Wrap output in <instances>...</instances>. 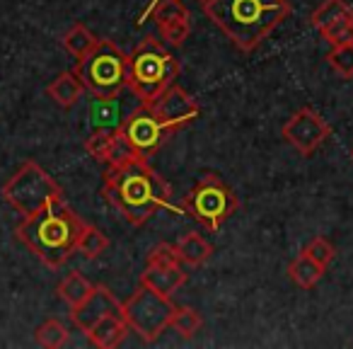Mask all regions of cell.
Segmentation results:
<instances>
[{
	"label": "cell",
	"instance_id": "27",
	"mask_svg": "<svg viewBox=\"0 0 353 349\" xmlns=\"http://www.w3.org/2000/svg\"><path fill=\"white\" fill-rule=\"evenodd\" d=\"M157 30H160L162 41H165L167 46H172V49H176V46H182L184 41H187L189 32H192V25H189V17H179V20H172V22H167V25L157 27Z\"/></svg>",
	"mask_w": 353,
	"mask_h": 349
},
{
	"label": "cell",
	"instance_id": "12",
	"mask_svg": "<svg viewBox=\"0 0 353 349\" xmlns=\"http://www.w3.org/2000/svg\"><path fill=\"white\" fill-rule=\"evenodd\" d=\"M145 104H150L152 112L157 114V119H160L170 131L187 126V124H192L194 119L201 114V109H199V104L192 100V95L179 88L176 83L170 85L165 93L157 95L152 102H145Z\"/></svg>",
	"mask_w": 353,
	"mask_h": 349
},
{
	"label": "cell",
	"instance_id": "31",
	"mask_svg": "<svg viewBox=\"0 0 353 349\" xmlns=\"http://www.w3.org/2000/svg\"><path fill=\"white\" fill-rule=\"evenodd\" d=\"M145 265H182V257L176 252V245L170 243H160L155 245L145 257Z\"/></svg>",
	"mask_w": 353,
	"mask_h": 349
},
{
	"label": "cell",
	"instance_id": "16",
	"mask_svg": "<svg viewBox=\"0 0 353 349\" xmlns=\"http://www.w3.org/2000/svg\"><path fill=\"white\" fill-rule=\"evenodd\" d=\"M85 93V83L80 80L78 70H63L61 75H56V80H51L49 88H46V95L54 100L59 107H73L78 104V100L83 97Z\"/></svg>",
	"mask_w": 353,
	"mask_h": 349
},
{
	"label": "cell",
	"instance_id": "29",
	"mask_svg": "<svg viewBox=\"0 0 353 349\" xmlns=\"http://www.w3.org/2000/svg\"><path fill=\"white\" fill-rule=\"evenodd\" d=\"M136 158H141V155L133 151V146L126 141L123 131L119 129L117 138H114V143H112V151H109L107 160H104V162H107V167H121V165H126V162L136 160Z\"/></svg>",
	"mask_w": 353,
	"mask_h": 349
},
{
	"label": "cell",
	"instance_id": "2",
	"mask_svg": "<svg viewBox=\"0 0 353 349\" xmlns=\"http://www.w3.org/2000/svg\"><path fill=\"white\" fill-rule=\"evenodd\" d=\"M206 15L242 51H252L290 15L288 0H208Z\"/></svg>",
	"mask_w": 353,
	"mask_h": 349
},
{
	"label": "cell",
	"instance_id": "3",
	"mask_svg": "<svg viewBox=\"0 0 353 349\" xmlns=\"http://www.w3.org/2000/svg\"><path fill=\"white\" fill-rule=\"evenodd\" d=\"M85 223L75 216L68 204L61 202L49 204L41 211L25 216V221L15 228V236L25 243L46 267H61L78 252V238Z\"/></svg>",
	"mask_w": 353,
	"mask_h": 349
},
{
	"label": "cell",
	"instance_id": "28",
	"mask_svg": "<svg viewBox=\"0 0 353 349\" xmlns=\"http://www.w3.org/2000/svg\"><path fill=\"white\" fill-rule=\"evenodd\" d=\"M319 35L329 41L332 46H341V44H353V12H348L346 17H341L339 22H334L332 27L322 30Z\"/></svg>",
	"mask_w": 353,
	"mask_h": 349
},
{
	"label": "cell",
	"instance_id": "15",
	"mask_svg": "<svg viewBox=\"0 0 353 349\" xmlns=\"http://www.w3.org/2000/svg\"><path fill=\"white\" fill-rule=\"evenodd\" d=\"M184 281H187V274L182 265H145V272L141 274V284L150 286L162 296H172Z\"/></svg>",
	"mask_w": 353,
	"mask_h": 349
},
{
	"label": "cell",
	"instance_id": "25",
	"mask_svg": "<svg viewBox=\"0 0 353 349\" xmlns=\"http://www.w3.org/2000/svg\"><path fill=\"white\" fill-rule=\"evenodd\" d=\"M327 61L336 75H341L346 80L353 78V44L332 46V51L327 54Z\"/></svg>",
	"mask_w": 353,
	"mask_h": 349
},
{
	"label": "cell",
	"instance_id": "14",
	"mask_svg": "<svg viewBox=\"0 0 353 349\" xmlns=\"http://www.w3.org/2000/svg\"><path fill=\"white\" fill-rule=\"evenodd\" d=\"M128 332H131V328H128L126 318H123L121 310H117V313L104 315V318L99 320L94 328H90L85 334H88V339L94 344V347L114 349L123 342V337H126Z\"/></svg>",
	"mask_w": 353,
	"mask_h": 349
},
{
	"label": "cell",
	"instance_id": "5",
	"mask_svg": "<svg viewBox=\"0 0 353 349\" xmlns=\"http://www.w3.org/2000/svg\"><path fill=\"white\" fill-rule=\"evenodd\" d=\"M3 197L22 216H32V214L46 209L49 204L61 202L63 199V189H61V185L51 178L44 167L37 165L34 160H27L3 185Z\"/></svg>",
	"mask_w": 353,
	"mask_h": 349
},
{
	"label": "cell",
	"instance_id": "11",
	"mask_svg": "<svg viewBox=\"0 0 353 349\" xmlns=\"http://www.w3.org/2000/svg\"><path fill=\"white\" fill-rule=\"evenodd\" d=\"M281 133H283V138L298 153H303V155H312V153L329 138L332 129H329V124L324 122V119L319 117L312 107H303L283 124Z\"/></svg>",
	"mask_w": 353,
	"mask_h": 349
},
{
	"label": "cell",
	"instance_id": "21",
	"mask_svg": "<svg viewBox=\"0 0 353 349\" xmlns=\"http://www.w3.org/2000/svg\"><path fill=\"white\" fill-rule=\"evenodd\" d=\"M348 12H353V8L348 6L346 0H324L322 6L312 12L310 22H312L314 30L322 32V30H327V27H332L334 22H339L341 17H346Z\"/></svg>",
	"mask_w": 353,
	"mask_h": 349
},
{
	"label": "cell",
	"instance_id": "6",
	"mask_svg": "<svg viewBox=\"0 0 353 349\" xmlns=\"http://www.w3.org/2000/svg\"><path fill=\"white\" fill-rule=\"evenodd\" d=\"M128 59L114 41L99 39L85 59L78 61V75L90 95H109L128 88Z\"/></svg>",
	"mask_w": 353,
	"mask_h": 349
},
{
	"label": "cell",
	"instance_id": "1",
	"mask_svg": "<svg viewBox=\"0 0 353 349\" xmlns=\"http://www.w3.org/2000/svg\"><path fill=\"white\" fill-rule=\"evenodd\" d=\"M102 197L131 226H143L157 211L172 207L170 185L143 158H136L121 167H107Z\"/></svg>",
	"mask_w": 353,
	"mask_h": 349
},
{
	"label": "cell",
	"instance_id": "23",
	"mask_svg": "<svg viewBox=\"0 0 353 349\" xmlns=\"http://www.w3.org/2000/svg\"><path fill=\"white\" fill-rule=\"evenodd\" d=\"M107 247H109L107 236H104L99 228L85 223L83 231H80V238H78V252L80 255L88 257V260H97Z\"/></svg>",
	"mask_w": 353,
	"mask_h": 349
},
{
	"label": "cell",
	"instance_id": "4",
	"mask_svg": "<svg viewBox=\"0 0 353 349\" xmlns=\"http://www.w3.org/2000/svg\"><path fill=\"white\" fill-rule=\"evenodd\" d=\"M179 75V61L172 56L165 41L145 37L128 59V88L141 102H152L157 95L174 85Z\"/></svg>",
	"mask_w": 353,
	"mask_h": 349
},
{
	"label": "cell",
	"instance_id": "18",
	"mask_svg": "<svg viewBox=\"0 0 353 349\" xmlns=\"http://www.w3.org/2000/svg\"><path fill=\"white\" fill-rule=\"evenodd\" d=\"M324 270H327V267H322L319 262H314L312 257L300 252V255L288 265V276L295 286H300V289H312V286H317L319 279L324 276Z\"/></svg>",
	"mask_w": 353,
	"mask_h": 349
},
{
	"label": "cell",
	"instance_id": "32",
	"mask_svg": "<svg viewBox=\"0 0 353 349\" xmlns=\"http://www.w3.org/2000/svg\"><path fill=\"white\" fill-rule=\"evenodd\" d=\"M157 3H160V0H150V3H148V8H145V10H143V15L138 17V25H143V22H145L148 17L152 15V10H155V8H157Z\"/></svg>",
	"mask_w": 353,
	"mask_h": 349
},
{
	"label": "cell",
	"instance_id": "10",
	"mask_svg": "<svg viewBox=\"0 0 353 349\" xmlns=\"http://www.w3.org/2000/svg\"><path fill=\"white\" fill-rule=\"evenodd\" d=\"M121 131H123V136H126V141L133 146V151H136L143 160H148V158H152V153L162 146L165 133L170 131V129L157 119V114L152 112L150 104L141 102L128 114Z\"/></svg>",
	"mask_w": 353,
	"mask_h": 349
},
{
	"label": "cell",
	"instance_id": "8",
	"mask_svg": "<svg viewBox=\"0 0 353 349\" xmlns=\"http://www.w3.org/2000/svg\"><path fill=\"white\" fill-rule=\"evenodd\" d=\"M184 207L203 228L218 231L237 211V197L218 175L206 172L184 197Z\"/></svg>",
	"mask_w": 353,
	"mask_h": 349
},
{
	"label": "cell",
	"instance_id": "17",
	"mask_svg": "<svg viewBox=\"0 0 353 349\" xmlns=\"http://www.w3.org/2000/svg\"><path fill=\"white\" fill-rule=\"evenodd\" d=\"M176 252L182 257V265L199 267L206 260H211L213 245L203 236H199V233H187V236H182L176 240Z\"/></svg>",
	"mask_w": 353,
	"mask_h": 349
},
{
	"label": "cell",
	"instance_id": "20",
	"mask_svg": "<svg viewBox=\"0 0 353 349\" xmlns=\"http://www.w3.org/2000/svg\"><path fill=\"white\" fill-rule=\"evenodd\" d=\"M92 289H94V284H90L80 272H70V274L59 284V296L70 305V308H75V305H80L90 294H92Z\"/></svg>",
	"mask_w": 353,
	"mask_h": 349
},
{
	"label": "cell",
	"instance_id": "24",
	"mask_svg": "<svg viewBox=\"0 0 353 349\" xmlns=\"http://www.w3.org/2000/svg\"><path fill=\"white\" fill-rule=\"evenodd\" d=\"M201 325H203V320H201V315H199V310L189 308V305H182V308H176L174 315H172L170 328H174V332H179V337L192 339L194 334L201 330Z\"/></svg>",
	"mask_w": 353,
	"mask_h": 349
},
{
	"label": "cell",
	"instance_id": "13",
	"mask_svg": "<svg viewBox=\"0 0 353 349\" xmlns=\"http://www.w3.org/2000/svg\"><path fill=\"white\" fill-rule=\"evenodd\" d=\"M117 310H121V303L117 301V296H114L107 286H94L92 294H90L83 303L73 308L70 323H73L80 332H88V330L94 328L104 315L117 313Z\"/></svg>",
	"mask_w": 353,
	"mask_h": 349
},
{
	"label": "cell",
	"instance_id": "33",
	"mask_svg": "<svg viewBox=\"0 0 353 349\" xmlns=\"http://www.w3.org/2000/svg\"><path fill=\"white\" fill-rule=\"evenodd\" d=\"M199 3H201V6H206V3H208V0H199Z\"/></svg>",
	"mask_w": 353,
	"mask_h": 349
},
{
	"label": "cell",
	"instance_id": "9",
	"mask_svg": "<svg viewBox=\"0 0 353 349\" xmlns=\"http://www.w3.org/2000/svg\"><path fill=\"white\" fill-rule=\"evenodd\" d=\"M141 104L131 88H123L119 93L92 95L88 104V122L92 131H119L126 124L128 114Z\"/></svg>",
	"mask_w": 353,
	"mask_h": 349
},
{
	"label": "cell",
	"instance_id": "26",
	"mask_svg": "<svg viewBox=\"0 0 353 349\" xmlns=\"http://www.w3.org/2000/svg\"><path fill=\"white\" fill-rule=\"evenodd\" d=\"M117 133L119 131H92L90 133V138L85 141V151H88V155L94 158V160H99V162L107 160Z\"/></svg>",
	"mask_w": 353,
	"mask_h": 349
},
{
	"label": "cell",
	"instance_id": "7",
	"mask_svg": "<svg viewBox=\"0 0 353 349\" xmlns=\"http://www.w3.org/2000/svg\"><path fill=\"white\" fill-rule=\"evenodd\" d=\"M176 305L170 296H162L152 291L150 286L141 284L126 301L121 303V313L126 318L128 328L143 339V342H155L162 332L172 325Z\"/></svg>",
	"mask_w": 353,
	"mask_h": 349
},
{
	"label": "cell",
	"instance_id": "22",
	"mask_svg": "<svg viewBox=\"0 0 353 349\" xmlns=\"http://www.w3.org/2000/svg\"><path fill=\"white\" fill-rule=\"evenodd\" d=\"M68 337H70L68 328H65V325L61 323L59 318L44 320V323H41L39 328L34 330L37 344H41V347H46V349H59V347H63V344L68 342Z\"/></svg>",
	"mask_w": 353,
	"mask_h": 349
},
{
	"label": "cell",
	"instance_id": "19",
	"mask_svg": "<svg viewBox=\"0 0 353 349\" xmlns=\"http://www.w3.org/2000/svg\"><path fill=\"white\" fill-rule=\"evenodd\" d=\"M61 41H63L65 51H68V54L73 56L75 61H80V59H85V56H88L90 51L94 49V46H97L99 39L88 30V27L78 22V25H73L68 32H65Z\"/></svg>",
	"mask_w": 353,
	"mask_h": 349
},
{
	"label": "cell",
	"instance_id": "30",
	"mask_svg": "<svg viewBox=\"0 0 353 349\" xmlns=\"http://www.w3.org/2000/svg\"><path fill=\"white\" fill-rule=\"evenodd\" d=\"M303 252L307 257H312L314 262H319L322 267H327L329 262L336 257V250H334V245L327 240V238H322V236H317V238H312V240L307 243V245L303 247Z\"/></svg>",
	"mask_w": 353,
	"mask_h": 349
},
{
	"label": "cell",
	"instance_id": "34",
	"mask_svg": "<svg viewBox=\"0 0 353 349\" xmlns=\"http://www.w3.org/2000/svg\"><path fill=\"white\" fill-rule=\"evenodd\" d=\"M351 158H353V153H351Z\"/></svg>",
	"mask_w": 353,
	"mask_h": 349
}]
</instances>
